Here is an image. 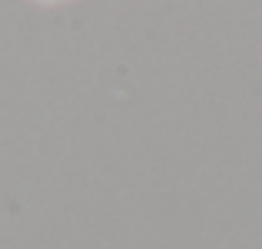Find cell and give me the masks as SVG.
Wrapping results in <instances>:
<instances>
[]
</instances>
